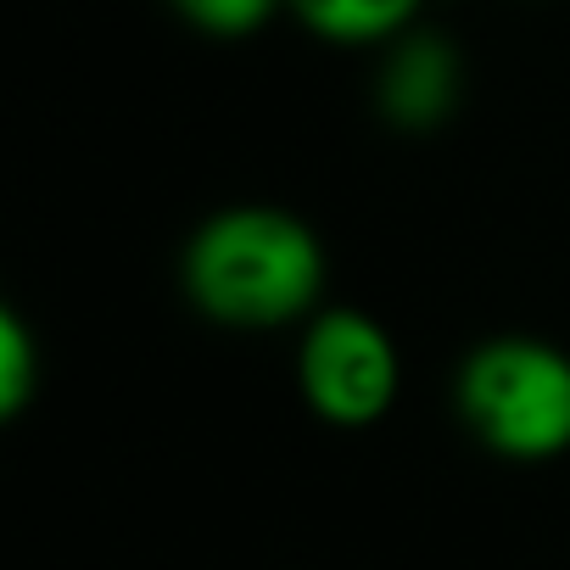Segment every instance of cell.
<instances>
[{
  "instance_id": "obj_1",
  "label": "cell",
  "mask_w": 570,
  "mask_h": 570,
  "mask_svg": "<svg viewBox=\"0 0 570 570\" xmlns=\"http://www.w3.org/2000/svg\"><path fill=\"white\" fill-rule=\"evenodd\" d=\"M325 285L320 229L274 202L218 207L179 246V292L218 331H303L325 308Z\"/></svg>"
},
{
  "instance_id": "obj_2",
  "label": "cell",
  "mask_w": 570,
  "mask_h": 570,
  "mask_svg": "<svg viewBox=\"0 0 570 570\" xmlns=\"http://www.w3.org/2000/svg\"><path fill=\"white\" fill-rule=\"evenodd\" d=\"M453 414L464 436L503 464H548L570 453V353L548 336H487L453 370Z\"/></svg>"
},
{
  "instance_id": "obj_3",
  "label": "cell",
  "mask_w": 570,
  "mask_h": 570,
  "mask_svg": "<svg viewBox=\"0 0 570 570\" xmlns=\"http://www.w3.org/2000/svg\"><path fill=\"white\" fill-rule=\"evenodd\" d=\"M403 353L392 331L347 303H325L297 331V397L336 431H370L397 409Z\"/></svg>"
},
{
  "instance_id": "obj_4",
  "label": "cell",
  "mask_w": 570,
  "mask_h": 570,
  "mask_svg": "<svg viewBox=\"0 0 570 570\" xmlns=\"http://www.w3.org/2000/svg\"><path fill=\"white\" fill-rule=\"evenodd\" d=\"M464 101V57L453 35L414 23L409 35L381 46L375 62V112L397 135H436L453 124Z\"/></svg>"
},
{
  "instance_id": "obj_5",
  "label": "cell",
  "mask_w": 570,
  "mask_h": 570,
  "mask_svg": "<svg viewBox=\"0 0 570 570\" xmlns=\"http://www.w3.org/2000/svg\"><path fill=\"white\" fill-rule=\"evenodd\" d=\"M425 0H285V18H297L325 46H386L409 35Z\"/></svg>"
},
{
  "instance_id": "obj_6",
  "label": "cell",
  "mask_w": 570,
  "mask_h": 570,
  "mask_svg": "<svg viewBox=\"0 0 570 570\" xmlns=\"http://www.w3.org/2000/svg\"><path fill=\"white\" fill-rule=\"evenodd\" d=\"M46 386V347L18 308H0V414L18 420Z\"/></svg>"
},
{
  "instance_id": "obj_7",
  "label": "cell",
  "mask_w": 570,
  "mask_h": 570,
  "mask_svg": "<svg viewBox=\"0 0 570 570\" xmlns=\"http://www.w3.org/2000/svg\"><path fill=\"white\" fill-rule=\"evenodd\" d=\"M163 7L202 40H252L285 12V0H163Z\"/></svg>"
}]
</instances>
